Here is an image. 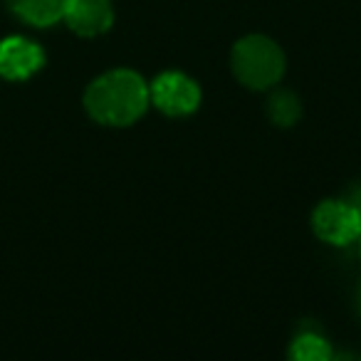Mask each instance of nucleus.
<instances>
[{
	"mask_svg": "<svg viewBox=\"0 0 361 361\" xmlns=\"http://www.w3.org/2000/svg\"><path fill=\"white\" fill-rule=\"evenodd\" d=\"M149 106V82L129 67L102 72L85 90V109L90 119L111 129L134 126Z\"/></svg>",
	"mask_w": 361,
	"mask_h": 361,
	"instance_id": "nucleus-1",
	"label": "nucleus"
},
{
	"mask_svg": "<svg viewBox=\"0 0 361 361\" xmlns=\"http://www.w3.org/2000/svg\"><path fill=\"white\" fill-rule=\"evenodd\" d=\"M231 72L245 90L270 92L285 80L287 55L277 40L252 32L233 45Z\"/></svg>",
	"mask_w": 361,
	"mask_h": 361,
	"instance_id": "nucleus-2",
	"label": "nucleus"
},
{
	"mask_svg": "<svg viewBox=\"0 0 361 361\" xmlns=\"http://www.w3.org/2000/svg\"><path fill=\"white\" fill-rule=\"evenodd\" d=\"M149 99L151 106L159 109L171 119H183L198 111L203 102L201 85L191 75L178 70H166L149 82Z\"/></svg>",
	"mask_w": 361,
	"mask_h": 361,
	"instance_id": "nucleus-3",
	"label": "nucleus"
},
{
	"mask_svg": "<svg viewBox=\"0 0 361 361\" xmlns=\"http://www.w3.org/2000/svg\"><path fill=\"white\" fill-rule=\"evenodd\" d=\"M312 231L331 247H346L361 238V213L344 196L326 198L312 211Z\"/></svg>",
	"mask_w": 361,
	"mask_h": 361,
	"instance_id": "nucleus-4",
	"label": "nucleus"
},
{
	"mask_svg": "<svg viewBox=\"0 0 361 361\" xmlns=\"http://www.w3.org/2000/svg\"><path fill=\"white\" fill-rule=\"evenodd\" d=\"M45 50L35 40L11 35L0 40V77L8 82H25L45 67Z\"/></svg>",
	"mask_w": 361,
	"mask_h": 361,
	"instance_id": "nucleus-5",
	"label": "nucleus"
},
{
	"mask_svg": "<svg viewBox=\"0 0 361 361\" xmlns=\"http://www.w3.org/2000/svg\"><path fill=\"white\" fill-rule=\"evenodd\" d=\"M62 23L80 37H99L114 25L111 0H67Z\"/></svg>",
	"mask_w": 361,
	"mask_h": 361,
	"instance_id": "nucleus-6",
	"label": "nucleus"
},
{
	"mask_svg": "<svg viewBox=\"0 0 361 361\" xmlns=\"http://www.w3.org/2000/svg\"><path fill=\"white\" fill-rule=\"evenodd\" d=\"M16 18L32 27H52L62 23L67 0H6Z\"/></svg>",
	"mask_w": 361,
	"mask_h": 361,
	"instance_id": "nucleus-7",
	"label": "nucleus"
},
{
	"mask_svg": "<svg viewBox=\"0 0 361 361\" xmlns=\"http://www.w3.org/2000/svg\"><path fill=\"white\" fill-rule=\"evenodd\" d=\"M265 114L270 119V124L277 126V129H292V126L300 124L302 114H305V106H302V99L297 97V92L277 85L270 90Z\"/></svg>",
	"mask_w": 361,
	"mask_h": 361,
	"instance_id": "nucleus-8",
	"label": "nucleus"
},
{
	"mask_svg": "<svg viewBox=\"0 0 361 361\" xmlns=\"http://www.w3.org/2000/svg\"><path fill=\"white\" fill-rule=\"evenodd\" d=\"M287 356L295 361H329L334 356V351H331V344L324 334H319L314 329H302L292 339Z\"/></svg>",
	"mask_w": 361,
	"mask_h": 361,
	"instance_id": "nucleus-9",
	"label": "nucleus"
},
{
	"mask_svg": "<svg viewBox=\"0 0 361 361\" xmlns=\"http://www.w3.org/2000/svg\"><path fill=\"white\" fill-rule=\"evenodd\" d=\"M344 198L351 203V206H356V211L361 213V183H356V186H351L349 191L344 193Z\"/></svg>",
	"mask_w": 361,
	"mask_h": 361,
	"instance_id": "nucleus-10",
	"label": "nucleus"
},
{
	"mask_svg": "<svg viewBox=\"0 0 361 361\" xmlns=\"http://www.w3.org/2000/svg\"><path fill=\"white\" fill-rule=\"evenodd\" d=\"M356 312H359V317H361V285H359V290H356Z\"/></svg>",
	"mask_w": 361,
	"mask_h": 361,
	"instance_id": "nucleus-11",
	"label": "nucleus"
},
{
	"mask_svg": "<svg viewBox=\"0 0 361 361\" xmlns=\"http://www.w3.org/2000/svg\"><path fill=\"white\" fill-rule=\"evenodd\" d=\"M359 257H361V238H359Z\"/></svg>",
	"mask_w": 361,
	"mask_h": 361,
	"instance_id": "nucleus-12",
	"label": "nucleus"
}]
</instances>
